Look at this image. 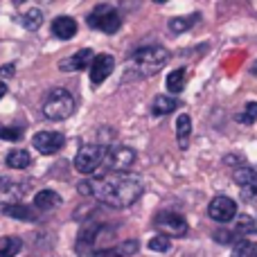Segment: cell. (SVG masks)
Instances as JSON below:
<instances>
[{
    "label": "cell",
    "mask_w": 257,
    "mask_h": 257,
    "mask_svg": "<svg viewBox=\"0 0 257 257\" xmlns=\"http://www.w3.org/2000/svg\"><path fill=\"white\" fill-rule=\"evenodd\" d=\"M14 70H16V66H14V63H9V66H3V68H0V77L9 79V77H14Z\"/></svg>",
    "instance_id": "31"
},
{
    "label": "cell",
    "mask_w": 257,
    "mask_h": 257,
    "mask_svg": "<svg viewBox=\"0 0 257 257\" xmlns=\"http://www.w3.org/2000/svg\"><path fill=\"white\" fill-rule=\"evenodd\" d=\"M154 226L160 235L169 237V239L172 237H185L190 232V223L178 212H158L154 217Z\"/></svg>",
    "instance_id": "8"
},
{
    "label": "cell",
    "mask_w": 257,
    "mask_h": 257,
    "mask_svg": "<svg viewBox=\"0 0 257 257\" xmlns=\"http://www.w3.org/2000/svg\"><path fill=\"white\" fill-rule=\"evenodd\" d=\"M0 138H3V140H12V142H16V140H21V138H23V128H21V126L0 124Z\"/></svg>",
    "instance_id": "29"
},
{
    "label": "cell",
    "mask_w": 257,
    "mask_h": 257,
    "mask_svg": "<svg viewBox=\"0 0 257 257\" xmlns=\"http://www.w3.org/2000/svg\"><path fill=\"white\" fill-rule=\"evenodd\" d=\"M59 205H61V196L54 190H41L39 194L34 196V208L39 210V212H50V210L59 208Z\"/></svg>",
    "instance_id": "16"
},
{
    "label": "cell",
    "mask_w": 257,
    "mask_h": 257,
    "mask_svg": "<svg viewBox=\"0 0 257 257\" xmlns=\"http://www.w3.org/2000/svg\"><path fill=\"white\" fill-rule=\"evenodd\" d=\"M30 192V183L25 181H12V178H0V203L3 205H16L21 199Z\"/></svg>",
    "instance_id": "13"
},
{
    "label": "cell",
    "mask_w": 257,
    "mask_h": 257,
    "mask_svg": "<svg viewBox=\"0 0 257 257\" xmlns=\"http://www.w3.org/2000/svg\"><path fill=\"white\" fill-rule=\"evenodd\" d=\"M77 192L81 196L99 201L108 208H128L142 196L145 187L138 176L131 174H106V176L93 178V181H81L77 185Z\"/></svg>",
    "instance_id": "1"
},
{
    "label": "cell",
    "mask_w": 257,
    "mask_h": 257,
    "mask_svg": "<svg viewBox=\"0 0 257 257\" xmlns=\"http://www.w3.org/2000/svg\"><path fill=\"white\" fill-rule=\"evenodd\" d=\"M176 108H178V102L172 95H158V97H154V104H151V115L163 117V115H169L172 111H176Z\"/></svg>",
    "instance_id": "18"
},
{
    "label": "cell",
    "mask_w": 257,
    "mask_h": 257,
    "mask_svg": "<svg viewBox=\"0 0 257 257\" xmlns=\"http://www.w3.org/2000/svg\"><path fill=\"white\" fill-rule=\"evenodd\" d=\"M88 70H90V84L99 86V84H104V81L111 77L113 70H115V59H113L111 54H106V52H99V54H95L93 57Z\"/></svg>",
    "instance_id": "12"
},
{
    "label": "cell",
    "mask_w": 257,
    "mask_h": 257,
    "mask_svg": "<svg viewBox=\"0 0 257 257\" xmlns=\"http://www.w3.org/2000/svg\"><path fill=\"white\" fill-rule=\"evenodd\" d=\"M199 18H201L199 12L192 14V16H176V18H172V21H169V32H172V34H183V32L192 30V27L199 23Z\"/></svg>",
    "instance_id": "21"
},
{
    "label": "cell",
    "mask_w": 257,
    "mask_h": 257,
    "mask_svg": "<svg viewBox=\"0 0 257 257\" xmlns=\"http://www.w3.org/2000/svg\"><path fill=\"white\" fill-rule=\"evenodd\" d=\"M52 36H57V39L61 41H70L72 36H77V30H79V25H77L75 18L70 16H57L52 21Z\"/></svg>",
    "instance_id": "15"
},
{
    "label": "cell",
    "mask_w": 257,
    "mask_h": 257,
    "mask_svg": "<svg viewBox=\"0 0 257 257\" xmlns=\"http://www.w3.org/2000/svg\"><path fill=\"white\" fill-rule=\"evenodd\" d=\"M106 147L108 145H102V142H88V145H81L79 151H77V156H75V169L79 174L97 172V167L104 165Z\"/></svg>",
    "instance_id": "5"
},
{
    "label": "cell",
    "mask_w": 257,
    "mask_h": 257,
    "mask_svg": "<svg viewBox=\"0 0 257 257\" xmlns=\"http://www.w3.org/2000/svg\"><path fill=\"white\" fill-rule=\"evenodd\" d=\"M190 138H192V117L187 113H181L176 117V140L181 149H187L190 145Z\"/></svg>",
    "instance_id": "17"
},
{
    "label": "cell",
    "mask_w": 257,
    "mask_h": 257,
    "mask_svg": "<svg viewBox=\"0 0 257 257\" xmlns=\"http://www.w3.org/2000/svg\"><path fill=\"white\" fill-rule=\"evenodd\" d=\"M169 61V52L163 45H145L128 57V72L136 77H151Z\"/></svg>",
    "instance_id": "3"
},
{
    "label": "cell",
    "mask_w": 257,
    "mask_h": 257,
    "mask_svg": "<svg viewBox=\"0 0 257 257\" xmlns=\"http://www.w3.org/2000/svg\"><path fill=\"white\" fill-rule=\"evenodd\" d=\"M93 57H95L93 50L84 48V50H79V52L70 54L68 59H61V61H59V70H63V72H79V70H84V68L90 66Z\"/></svg>",
    "instance_id": "14"
},
{
    "label": "cell",
    "mask_w": 257,
    "mask_h": 257,
    "mask_svg": "<svg viewBox=\"0 0 257 257\" xmlns=\"http://www.w3.org/2000/svg\"><path fill=\"white\" fill-rule=\"evenodd\" d=\"M214 239L221 241V244H237L241 239V235H237L235 230H217L214 232Z\"/></svg>",
    "instance_id": "30"
},
{
    "label": "cell",
    "mask_w": 257,
    "mask_h": 257,
    "mask_svg": "<svg viewBox=\"0 0 257 257\" xmlns=\"http://www.w3.org/2000/svg\"><path fill=\"white\" fill-rule=\"evenodd\" d=\"M3 212L7 214V217L12 219H18V221H36V212L32 208H27V205L23 203H16V205H3Z\"/></svg>",
    "instance_id": "19"
},
{
    "label": "cell",
    "mask_w": 257,
    "mask_h": 257,
    "mask_svg": "<svg viewBox=\"0 0 257 257\" xmlns=\"http://www.w3.org/2000/svg\"><path fill=\"white\" fill-rule=\"evenodd\" d=\"M75 111V97L66 88H54L43 99V115L52 122H61Z\"/></svg>",
    "instance_id": "4"
},
{
    "label": "cell",
    "mask_w": 257,
    "mask_h": 257,
    "mask_svg": "<svg viewBox=\"0 0 257 257\" xmlns=\"http://www.w3.org/2000/svg\"><path fill=\"white\" fill-rule=\"evenodd\" d=\"M32 145H34V149L39 151V154L54 156L63 149L66 138H63V133H59V131H39L34 138H32Z\"/></svg>",
    "instance_id": "11"
},
{
    "label": "cell",
    "mask_w": 257,
    "mask_h": 257,
    "mask_svg": "<svg viewBox=\"0 0 257 257\" xmlns=\"http://www.w3.org/2000/svg\"><path fill=\"white\" fill-rule=\"evenodd\" d=\"M21 23H23V27H25V30H30V32L39 30V27L43 25V12H41V9H36V7L27 9V12L21 16Z\"/></svg>",
    "instance_id": "23"
},
{
    "label": "cell",
    "mask_w": 257,
    "mask_h": 257,
    "mask_svg": "<svg viewBox=\"0 0 257 257\" xmlns=\"http://www.w3.org/2000/svg\"><path fill=\"white\" fill-rule=\"evenodd\" d=\"M138 154L128 145H111L106 147V156H104V165L108 167L111 174H126L128 169L136 165Z\"/></svg>",
    "instance_id": "7"
},
{
    "label": "cell",
    "mask_w": 257,
    "mask_h": 257,
    "mask_svg": "<svg viewBox=\"0 0 257 257\" xmlns=\"http://www.w3.org/2000/svg\"><path fill=\"white\" fill-rule=\"evenodd\" d=\"M167 90L169 95H178L183 93V88H185V68H176V70H172L167 75Z\"/></svg>",
    "instance_id": "22"
},
{
    "label": "cell",
    "mask_w": 257,
    "mask_h": 257,
    "mask_svg": "<svg viewBox=\"0 0 257 257\" xmlns=\"http://www.w3.org/2000/svg\"><path fill=\"white\" fill-rule=\"evenodd\" d=\"M172 248V239L165 235H154L149 239V250L151 253H167Z\"/></svg>",
    "instance_id": "27"
},
{
    "label": "cell",
    "mask_w": 257,
    "mask_h": 257,
    "mask_svg": "<svg viewBox=\"0 0 257 257\" xmlns=\"http://www.w3.org/2000/svg\"><path fill=\"white\" fill-rule=\"evenodd\" d=\"M239 124H253V122L257 120V102H248L244 106V111L241 113H237V117H235Z\"/></svg>",
    "instance_id": "28"
},
{
    "label": "cell",
    "mask_w": 257,
    "mask_h": 257,
    "mask_svg": "<svg viewBox=\"0 0 257 257\" xmlns=\"http://www.w3.org/2000/svg\"><path fill=\"white\" fill-rule=\"evenodd\" d=\"M5 163L12 169H27L32 165V156L25 149H12L7 154V158H5Z\"/></svg>",
    "instance_id": "20"
},
{
    "label": "cell",
    "mask_w": 257,
    "mask_h": 257,
    "mask_svg": "<svg viewBox=\"0 0 257 257\" xmlns=\"http://www.w3.org/2000/svg\"><path fill=\"white\" fill-rule=\"evenodd\" d=\"M113 226H104V223H88L81 228L79 237L75 241V253L79 257H131L138 253L140 244L136 239L122 241V244L113 246Z\"/></svg>",
    "instance_id": "2"
},
{
    "label": "cell",
    "mask_w": 257,
    "mask_h": 257,
    "mask_svg": "<svg viewBox=\"0 0 257 257\" xmlns=\"http://www.w3.org/2000/svg\"><path fill=\"white\" fill-rule=\"evenodd\" d=\"M23 248L18 237H0V257H16Z\"/></svg>",
    "instance_id": "24"
},
{
    "label": "cell",
    "mask_w": 257,
    "mask_h": 257,
    "mask_svg": "<svg viewBox=\"0 0 257 257\" xmlns=\"http://www.w3.org/2000/svg\"><path fill=\"white\" fill-rule=\"evenodd\" d=\"M232 257H257V244L250 239H239L232 248Z\"/></svg>",
    "instance_id": "25"
},
{
    "label": "cell",
    "mask_w": 257,
    "mask_h": 257,
    "mask_svg": "<svg viewBox=\"0 0 257 257\" xmlns=\"http://www.w3.org/2000/svg\"><path fill=\"white\" fill-rule=\"evenodd\" d=\"M237 235L244 232V235H257V214H244V217L237 221Z\"/></svg>",
    "instance_id": "26"
},
{
    "label": "cell",
    "mask_w": 257,
    "mask_h": 257,
    "mask_svg": "<svg viewBox=\"0 0 257 257\" xmlns=\"http://www.w3.org/2000/svg\"><path fill=\"white\" fill-rule=\"evenodd\" d=\"M5 93H7V86H5V81L0 79V99L5 97Z\"/></svg>",
    "instance_id": "32"
},
{
    "label": "cell",
    "mask_w": 257,
    "mask_h": 257,
    "mask_svg": "<svg viewBox=\"0 0 257 257\" xmlns=\"http://www.w3.org/2000/svg\"><path fill=\"white\" fill-rule=\"evenodd\" d=\"M208 217L217 223H228L237 217V203L230 196H214L208 205Z\"/></svg>",
    "instance_id": "10"
},
{
    "label": "cell",
    "mask_w": 257,
    "mask_h": 257,
    "mask_svg": "<svg viewBox=\"0 0 257 257\" xmlns=\"http://www.w3.org/2000/svg\"><path fill=\"white\" fill-rule=\"evenodd\" d=\"M232 178H235L237 187L241 190V196L248 203H257V169L248 167V165H241V167L235 169Z\"/></svg>",
    "instance_id": "9"
},
{
    "label": "cell",
    "mask_w": 257,
    "mask_h": 257,
    "mask_svg": "<svg viewBox=\"0 0 257 257\" xmlns=\"http://www.w3.org/2000/svg\"><path fill=\"white\" fill-rule=\"evenodd\" d=\"M86 23H88V27L99 30V32H106V34H115V32L122 27V18L113 5H97V7L88 14Z\"/></svg>",
    "instance_id": "6"
}]
</instances>
